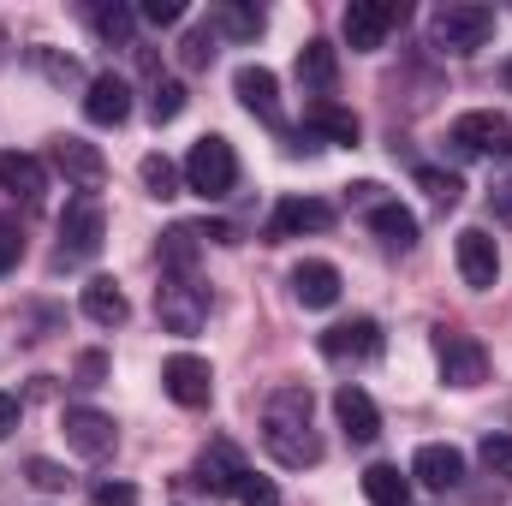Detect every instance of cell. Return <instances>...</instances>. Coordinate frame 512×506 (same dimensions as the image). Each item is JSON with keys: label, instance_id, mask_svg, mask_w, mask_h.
Listing matches in <instances>:
<instances>
[{"label": "cell", "instance_id": "6da1fadb", "mask_svg": "<svg viewBox=\"0 0 512 506\" xmlns=\"http://www.w3.org/2000/svg\"><path fill=\"white\" fill-rule=\"evenodd\" d=\"M262 447H268L274 465H286V471H304V465L322 459V441H316V429H310V387H280V393H268Z\"/></svg>", "mask_w": 512, "mask_h": 506}, {"label": "cell", "instance_id": "7a4b0ae2", "mask_svg": "<svg viewBox=\"0 0 512 506\" xmlns=\"http://www.w3.org/2000/svg\"><path fill=\"white\" fill-rule=\"evenodd\" d=\"M233 185H239V155H233V143L215 137V131L197 137L191 155H185V191H197L203 203H221Z\"/></svg>", "mask_w": 512, "mask_h": 506}, {"label": "cell", "instance_id": "3957f363", "mask_svg": "<svg viewBox=\"0 0 512 506\" xmlns=\"http://www.w3.org/2000/svg\"><path fill=\"white\" fill-rule=\"evenodd\" d=\"M435 42L447 54H477L489 36H495V6H477V0H447L435 18H429Z\"/></svg>", "mask_w": 512, "mask_h": 506}, {"label": "cell", "instance_id": "277c9868", "mask_svg": "<svg viewBox=\"0 0 512 506\" xmlns=\"http://www.w3.org/2000/svg\"><path fill=\"white\" fill-rule=\"evenodd\" d=\"M102 239H108L102 197H96V191L66 197V209H60V251H66V256H96V251H102Z\"/></svg>", "mask_w": 512, "mask_h": 506}, {"label": "cell", "instance_id": "5b68a950", "mask_svg": "<svg viewBox=\"0 0 512 506\" xmlns=\"http://www.w3.org/2000/svg\"><path fill=\"white\" fill-rule=\"evenodd\" d=\"M155 316H161L167 334H197L203 316H209V292L191 286V274H167V280L155 286Z\"/></svg>", "mask_w": 512, "mask_h": 506}, {"label": "cell", "instance_id": "8992f818", "mask_svg": "<svg viewBox=\"0 0 512 506\" xmlns=\"http://www.w3.org/2000/svg\"><path fill=\"white\" fill-rule=\"evenodd\" d=\"M161 387H167L173 405L203 411V405L215 399V370H209V358H197V352H173V358L161 364Z\"/></svg>", "mask_w": 512, "mask_h": 506}, {"label": "cell", "instance_id": "52a82bcc", "mask_svg": "<svg viewBox=\"0 0 512 506\" xmlns=\"http://www.w3.org/2000/svg\"><path fill=\"white\" fill-rule=\"evenodd\" d=\"M60 429H66V447H72L78 459H108V453L120 447L114 417H108V411H96V405H66Z\"/></svg>", "mask_w": 512, "mask_h": 506}, {"label": "cell", "instance_id": "ba28073f", "mask_svg": "<svg viewBox=\"0 0 512 506\" xmlns=\"http://www.w3.org/2000/svg\"><path fill=\"white\" fill-rule=\"evenodd\" d=\"M453 143L465 155H512V120L495 108H477V114H459L453 120Z\"/></svg>", "mask_w": 512, "mask_h": 506}, {"label": "cell", "instance_id": "9c48e42d", "mask_svg": "<svg viewBox=\"0 0 512 506\" xmlns=\"http://www.w3.org/2000/svg\"><path fill=\"white\" fill-rule=\"evenodd\" d=\"M405 18V6H393V0H352L346 6V42L358 48V54H370V48H382L387 30Z\"/></svg>", "mask_w": 512, "mask_h": 506}, {"label": "cell", "instance_id": "30bf717a", "mask_svg": "<svg viewBox=\"0 0 512 506\" xmlns=\"http://www.w3.org/2000/svg\"><path fill=\"white\" fill-rule=\"evenodd\" d=\"M435 358H441L447 387H477V381L489 376V352H483L471 334H441V340H435Z\"/></svg>", "mask_w": 512, "mask_h": 506}, {"label": "cell", "instance_id": "8fae6325", "mask_svg": "<svg viewBox=\"0 0 512 506\" xmlns=\"http://www.w3.org/2000/svg\"><path fill=\"white\" fill-rule=\"evenodd\" d=\"M328 227H334V209H328L322 197H280V209H274V221H268V239L280 245V239L328 233Z\"/></svg>", "mask_w": 512, "mask_h": 506}, {"label": "cell", "instance_id": "7c38bea8", "mask_svg": "<svg viewBox=\"0 0 512 506\" xmlns=\"http://www.w3.org/2000/svg\"><path fill=\"white\" fill-rule=\"evenodd\" d=\"M322 352H328L334 364H346V358H358V364H370V358H382V328H376L370 316H352V322H334V328L322 334Z\"/></svg>", "mask_w": 512, "mask_h": 506}, {"label": "cell", "instance_id": "4fadbf2b", "mask_svg": "<svg viewBox=\"0 0 512 506\" xmlns=\"http://www.w3.org/2000/svg\"><path fill=\"white\" fill-rule=\"evenodd\" d=\"M334 417H340L346 441H358V447H370V441L382 435V411H376V399H370L358 381H346V387L334 393Z\"/></svg>", "mask_w": 512, "mask_h": 506}, {"label": "cell", "instance_id": "5bb4252c", "mask_svg": "<svg viewBox=\"0 0 512 506\" xmlns=\"http://www.w3.org/2000/svg\"><path fill=\"white\" fill-rule=\"evenodd\" d=\"M453 251H459V274H465L471 292H489V286H495V274H501V251H495V239H489L483 227H465Z\"/></svg>", "mask_w": 512, "mask_h": 506}, {"label": "cell", "instance_id": "9a60e30c", "mask_svg": "<svg viewBox=\"0 0 512 506\" xmlns=\"http://www.w3.org/2000/svg\"><path fill=\"white\" fill-rule=\"evenodd\" d=\"M54 167H60L78 191H96V185L108 179V155H102L96 143H84V137H60V143H54Z\"/></svg>", "mask_w": 512, "mask_h": 506}, {"label": "cell", "instance_id": "2e32d148", "mask_svg": "<svg viewBox=\"0 0 512 506\" xmlns=\"http://www.w3.org/2000/svg\"><path fill=\"white\" fill-rule=\"evenodd\" d=\"M292 298H298L304 310H328V304H340V268L322 262V256H304V262L292 268Z\"/></svg>", "mask_w": 512, "mask_h": 506}, {"label": "cell", "instance_id": "e0dca14e", "mask_svg": "<svg viewBox=\"0 0 512 506\" xmlns=\"http://www.w3.org/2000/svg\"><path fill=\"white\" fill-rule=\"evenodd\" d=\"M239 477H245V459L233 441H209L203 459H197V489L209 495H239Z\"/></svg>", "mask_w": 512, "mask_h": 506}, {"label": "cell", "instance_id": "ac0fdd59", "mask_svg": "<svg viewBox=\"0 0 512 506\" xmlns=\"http://www.w3.org/2000/svg\"><path fill=\"white\" fill-rule=\"evenodd\" d=\"M411 477L429 483V489H459V483H465V453L447 447V441H429V447H417Z\"/></svg>", "mask_w": 512, "mask_h": 506}, {"label": "cell", "instance_id": "d6986e66", "mask_svg": "<svg viewBox=\"0 0 512 506\" xmlns=\"http://www.w3.org/2000/svg\"><path fill=\"white\" fill-rule=\"evenodd\" d=\"M84 120L90 126H126L131 120V84L126 78H90V96H84Z\"/></svg>", "mask_w": 512, "mask_h": 506}, {"label": "cell", "instance_id": "ffe728a7", "mask_svg": "<svg viewBox=\"0 0 512 506\" xmlns=\"http://www.w3.org/2000/svg\"><path fill=\"white\" fill-rule=\"evenodd\" d=\"M233 96L251 108L256 120H268V126L280 120V78H274L268 66H239V72H233Z\"/></svg>", "mask_w": 512, "mask_h": 506}, {"label": "cell", "instance_id": "44dd1931", "mask_svg": "<svg viewBox=\"0 0 512 506\" xmlns=\"http://www.w3.org/2000/svg\"><path fill=\"white\" fill-rule=\"evenodd\" d=\"M0 191H12V197H24V203H36V197L48 191V167H42V155H24V149H6V155H0Z\"/></svg>", "mask_w": 512, "mask_h": 506}, {"label": "cell", "instance_id": "7402d4cb", "mask_svg": "<svg viewBox=\"0 0 512 506\" xmlns=\"http://www.w3.org/2000/svg\"><path fill=\"white\" fill-rule=\"evenodd\" d=\"M84 316L96 322V328H120L131 316L126 292H120V280H108V274H96L90 286H84Z\"/></svg>", "mask_w": 512, "mask_h": 506}, {"label": "cell", "instance_id": "603a6c76", "mask_svg": "<svg viewBox=\"0 0 512 506\" xmlns=\"http://www.w3.org/2000/svg\"><path fill=\"white\" fill-rule=\"evenodd\" d=\"M370 227H376V239H382L387 251H411L417 245V215L399 209V203H387V197L370 209Z\"/></svg>", "mask_w": 512, "mask_h": 506}, {"label": "cell", "instance_id": "cb8c5ba5", "mask_svg": "<svg viewBox=\"0 0 512 506\" xmlns=\"http://www.w3.org/2000/svg\"><path fill=\"white\" fill-rule=\"evenodd\" d=\"M304 126L322 131V137H334V143H358V114L340 108V102H310V108H304Z\"/></svg>", "mask_w": 512, "mask_h": 506}, {"label": "cell", "instance_id": "d4e9b609", "mask_svg": "<svg viewBox=\"0 0 512 506\" xmlns=\"http://www.w3.org/2000/svg\"><path fill=\"white\" fill-rule=\"evenodd\" d=\"M334 72H340V54L328 42H304L298 54V84L304 90H334Z\"/></svg>", "mask_w": 512, "mask_h": 506}, {"label": "cell", "instance_id": "484cf974", "mask_svg": "<svg viewBox=\"0 0 512 506\" xmlns=\"http://www.w3.org/2000/svg\"><path fill=\"white\" fill-rule=\"evenodd\" d=\"M137 179H143V191H149V197H161V203H167V197H179V179H185V167H173L161 149H149V155L137 161Z\"/></svg>", "mask_w": 512, "mask_h": 506}, {"label": "cell", "instance_id": "4316f807", "mask_svg": "<svg viewBox=\"0 0 512 506\" xmlns=\"http://www.w3.org/2000/svg\"><path fill=\"white\" fill-rule=\"evenodd\" d=\"M364 495L376 506H405L411 501V477H399V465H370L364 471Z\"/></svg>", "mask_w": 512, "mask_h": 506}, {"label": "cell", "instance_id": "83f0119b", "mask_svg": "<svg viewBox=\"0 0 512 506\" xmlns=\"http://www.w3.org/2000/svg\"><path fill=\"white\" fill-rule=\"evenodd\" d=\"M197 251H203V233H197V227H173V233L161 239V262H167L173 274H191Z\"/></svg>", "mask_w": 512, "mask_h": 506}, {"label": "cell", "instance_id": "f1b7e54d", "mask_svg": "<svg viewBox=\"0 0 512 506\" xmlns=\"http://www.w3.org/2000/svg\"><path fill=\"white\" fill-rule=\"evenodd\" d=\"M185 102H191L185 84H179V78H161V84L149 90V120H155V126H173V120L185 114Z\"/></svg>", "mask_w": 512, "mask_h": 506}, {"label": "cell", "instance_id": "f546056e", "mask_svg": "<svg viewBox=\"0 0 512 506\" xmlns=\"http://www.w3.org/2000/svg\"><path fill=\"white\" fill-rule=\"evenodd\" d=\"M131 24H137V12H131V6H96V36H102V42L131 48Z\"/></svg>", "mask_w": 512, "mask_h": 506}, {"label": "cell", "instance_id": "4dcf8cb0", "mask_svg": "<svg viewBox=\"0 0 512 506\" xmlns=\"http://www.w3.org/2000/svg\"><path fill=\"white\" fill-rule=\"evenodd\" d=\"M417 185L441 203V209H453L459 197H465V185H459V173H447V167H417Z\"/></svg>", "mask_w": 512, "mask_h": 506}, {"label": "cell", "instance_id": "1f68e13d", "mask_svg": "<svg viewBox=\"0 0 512 506\" xmlns=\"http://www.w3.org/2000/svg\"><path fill=\"white\" fill-rule=\"evenodd\" d=\"M215 24H221L227 36H256V30H262V12H256V6H233V0H227V6H215Z\"/></svg>", "mask_w": 512, "mask_h": 506}, {"label": "cell", "instance_id": "d6a6232c", "mask_svg": "<svg viewBox=\"0 0 512 506\" xmlns=\"http://www.w3.org/2000/svg\"><path fill=\"white\" fill-rule=\"evenodd\" d=\"M477 453H483V465H489L495 477H507V483H512V435H483V447H477Z\"/></svg>", "mask_w": 512, "mask_h": 506}, {"label": "cell", "instance_id": "836d02e7", "mask_svg": "<svg viewBox=\"0 0 512 506\" xmlns=\"http://www.w3.org/2000/svg\"><path fill=\"white\" fill-rule=\"evenodd\" d=\"M36 66H42L54 84H78V78H84L78 60H72V54H54V48H36Z\"/></svg>", "mask_w": 512, "mask_h": 506}, {"label": "cell", "instance_id": "e575fe53", "mask_svg": "<svg viewBox=\"0 0 512 506\" xmlns=\"http://www.w3.org/2000/svg\"><path fill=\"white\" fill-rule=\"evenodd\" d=\"M24 477H30L42 495H60V489H66V465H54V459H30V465H24Z\"/></svg>", "mask_w": 512, "mask_h": 506}, {"label": "cell", "instance_id": "d590c367", "mask_svg": "<svg viewBox=\"0 0 512 506\" xmlns=\"http://www.w3.org/2000/svg\"><path fill=\"white\" fill-rule=\"evenodd\" d=\"M239 506H280V489H274L268 477L245 471V477H239Z\"/></svg>", "mask_w": 512, "mask_h": 506}, {"label": "cell", "instance_id": "8d00e7d4", "mask_svg": "<svg viewBox=\"0 0 512 506\" xmlns=\"http://www.w3.org/2000/svg\"><path fill=\"white\" fill-rule=\"evenodd\" d=\"M18 256H24V233H18V221H6V215H0V274H12V268H18Z\"/></svg>", "mask_w": 512, "mask_h": 506}, {"label": "cell", "instance_id": "74e56055", "mask_svg": "<svg viewBox=\"0 0 512 506\" xmlns=\"http://www.w3.org/2000/svg\"><path fill=\"white\" fill-rule=\"evenodd\" d=\"M179 54H185V66H209L215 60V30H191Z\"/></svg>", "mask_w": 512, "mask_h": 506}, {"label": "cell", "instance_id": "f35d334b", "mask_svg": "<svg viewBox=\"0 0 512 506\" xmlns=\"http://www.w3.org/2000/svg\"><path fill=\"white\" fill-rule=\"evenodd\" d=\"M137 18H149V24H179V18H185V0H143Z\"/></svg>", "mask_w": 512, "mask_h": 506}, {"label": "cell", "instance_id": "ab89813d", "mask_svg": "<svg viewBox=\"0 0 512 506\" xmlns=\"http://www.w3.org/2000/svg\"><path fill=\"white\" fill-rule=\"evenodd\" d=\"M90 506H137V489H131V483H102V489L90 495Z\"/></svg>", "mask_w": 512, "mask_h": 506}, {"label": "cell", "instance_id": "60d3db41", "mask_svg": "<svg viewBox=\"0 0 512 506\" xmlns=\"http://www.w3.org/2000/svg\"><path fill=\"white\" fill-rule=\"evenodd\" d=\"M489 209H495V221H507V227H512V179H495V191H489Z\"/></svg>", "mask_w": 512, "mask_h": 506}, {"label": "cell", "instance_id": "b9f144b4", "mask_svg": "<svg viewBox=\"0 0 512 506\" xmlns=\"http://www.w3.org/2000/svg\"><path fill=\"white\" fill-rule=\"evenodd\" d=\"M18 417H24V405H18V393H0V441L18 429Z\"/></svg>", "mask_w": 512, "mask_h": 506}, {"label": "cell", "instance_id": "7bdbcfd3", "mask_svg": "<svg viewBox=\"0 0 512 506\" xmlns=\"http://www.w3.org/2000/svg\"><path fill=\"white\" fill-rule=\"evenodd\" d=\"M501 78H507V90H512V60H507V66H501Z\"/></svg>", "mask_w": 512, "mask_h": 506}]
</instances>
